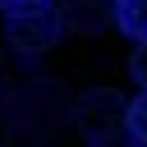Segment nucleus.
<instances>
[{
	"instance_id": "obj_1",
	"label": "nucleus",
	"mask_w": 147,
	"mask_h": 147,
	"mask_svg": "<svg viewBox=\"0 0 147 147\" xmlns=\"http://www.w3.org/2000/svg\"><path fill=\"white\" fill-rule=\"evenodd\" d=\"M74 124H78V133L87 138V142H119V138H129V101L119 96V92H110V87H92V92H83L78 96V106H74Z\"/></svg>"
},
{
	"instance_id": "obj_2",
	"label": "nucleus",
	"mask_w": 147,
	"mask_h": 147,
	"mask_svg": "<svg viewBox=\"0 0 147 147\" xmlns=\"http://www.w3.org/2000/svg\"><path fill=\"white\" fill-rule=\"evenodd\" d=\"M60 32H64V18L51 5H41V9H14L5 18V41L18 46V51H32V55L51 51L60 41Z\"/></svg>"
},
{
	"instance_id": "obj_3",
	"label": "nucleus",
	"mask_w": 147,
	"mask_h": 147,
	"mask_svg": "<svg viewBox=\"0 0 147 147\" xmlns=\"http://www.w3.org/2000/svg\"><path fill=\"white\" fill-rule=\"evenodd\" d=\"M60 18L69 32H101L106 23H115V0H64L60 5Z\"/></svg>"
},
{
	"instance_id": "obj_4",
	"label": "nucleus",
	"mask_w": 147,
	"mask_h": 147,
	"mask_svg": "<svg viewBox=\"0 0 147 147\" xmlns=\"http://www.w3.org/2000/svg\"><path fill=\"white\" fill-rule=\"evenodd\" d=\"M115 28L129 41H147V0H115Z\"/></svg>"
},
{
	"instance_id": "obj_5",
	"label": "nucleus",
	"mask_w": 147,
	"mask_h": 147,
	"mask_svg": "<svg viewBox=\"0 0 147 147\" xmlns=\"http://www.w3.org/2000/svg\"><path fill=\"white\" fill-rule=\"evenodd\" d=\"M129 138L138 147H147V87H142L138 101H129Z\"/></svg>"
},
{
	"instance_id": "obj_6",
	"label": "nucleus",
	"mask_w": 147,
	"mask_h": 147,
	"mask_svg": "<svg viewBox=\"0 0 147 147\" xmlns=\"http://www.w3.org/2000/svg\"><path fill=\"white\" fill-rule=\"evenodd\" d=\"M129 74H133L138 87H147V41H138V51H133V60H129Z\"/></svg>"
},
{
	"instance_id": "obj_7",
	"label": "nucleus",
	"mask_w": 147,
	"mask_h": 147,
	"mask_svg": "<svg viewBox=\"0 0 147 147\" xmlns=\"http://www.w3.org/2000/svg\"><path fill=\"white\" fill-rule=\"evenodd\" d=\"M41 5H51V0H0L5 14H14V9H41Z\"/></svg>"
}]
</instances>
